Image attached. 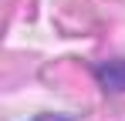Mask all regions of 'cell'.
<instances>
[{
    "label": "cell",
    "instance_id": "6da1fadb",
    "mask_svg": "<svg viewBox=\"0 0 125 121\" xmlns=\"http://www.w3.org/2000/svg\"><path fill=\"white\" fill-rule=\"evenodd\" d=\"M95 78L102 84L105 91H115V94H122L125 91V60H102L98 67H95Z\"/></svg>",
    "mask_w": 125,
    "mask_h": 121
},
{
    "label": "cell",
    "instance_id": "7a4b0ae2",
    "mask_svg": "<svg viewBox=\"0 0 125 121\" xmlns=\"http://www.w3.org/2000/svg\"><path fill=\"white\" fill-rule=\"evenodd\" d=\"M34 121H64V118H58V114H41V118H34Z\"/></svg>",
    "mask_w": 125,
    "mask_h": 121
}]
</instances>
